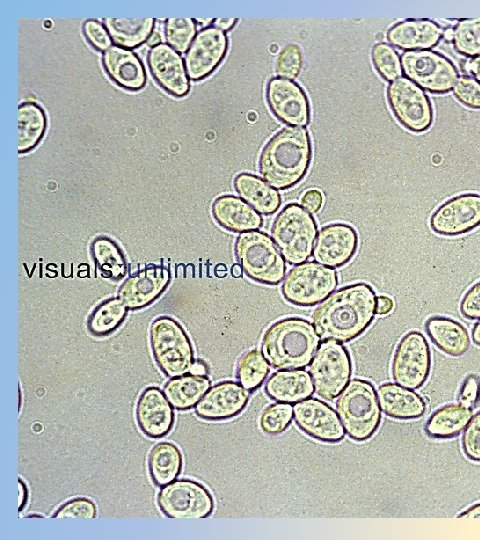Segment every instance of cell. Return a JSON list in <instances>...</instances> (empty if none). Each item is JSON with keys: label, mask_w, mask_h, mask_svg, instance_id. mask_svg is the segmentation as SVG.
Masks as SVG:
<instances>
[{"label": "cell", "mask_w": 480, "mask_h": 540, "mask_svg": "<svg viewBox=\"0 0 480 540\" xmlns=\"http://www.w3.org/2000/svg\"><path fill=\"white\" fill-rule=\"evenodd\" d=\"M376 297L372 287L362 282L333 292L312 314L320 339L346 343L358 337L374 319Z\"/></svg>", "instance_id": "6da1fadb"}, {"label": "cell", "mask_w": 480, "mask_h": 540, "mask_svg": "<svg viewBox=\"0 0 480 540\" xmlns=\"http://www.w3.org/2000/svg\"><path fill=\"white\" fill-rule=\"evenodd\" d=\"M312 160V145L305 127L286 126L263 147L258 169L262 178L277 190H287L306 175Z\"/></svg>", "instance_id": "7a4b0ae2"}, {"label": "cell", "mask_w": 480, "mask_h": 540, "mask_svg": "<svg viewBox=\"0 0 480 540\" xmlns=\"http://www.w3.org/2000/svg\"><path fill=\"white\" fill-rule=\"evenodd\" d=\"M319 345L320 337L313 324L299 317H288L269 326L261 348L273 368L298 370L311 363Z\"/></svg>", "instance_id": "3957f363"}, {"label": "cell", "mask_w": 480, "mask_h": 540, "mask_svg": "<svg viewBox=\"0 0 480 540\" xmlns=\"http://www.w3.org/2000/svg\"><path fill=\"white\" fill-rule=\"evenodd\" d=\"M336 413L347 435L356 441L372 437L381 421V408L373 385L362 379L349 381L336 400Z\"/></svg>", "instance_id": "277c9868"}, {"label": "cell", "mask_w": 480, "mask_h": 540, "mask_svg": "<svg viewBox=\"0 0 480 540\" xmlns=\"http://www.w3.org/2000/svg\"><path fill=\"white\" fill-rule=\"evenodd\" d=\"M234 253L245 275L264 285H278L285 277V259L272 238L259 230L240 233Z\"/></svg>", "instance_id": "5b68a950"}, {"label": "cell", "mask_w": 480, "mask_h": 540, "mask_svg": "<svg viewBox=\"0 0 480 540\" xmlns=\"http://www.w3.org/2000/svg\"><path fill=\"white\" fill-rule=\"evenodd\" d=\"M271 237L286 262L291 265L301 264L313 252L317 224L302 205L290 203L274 219Z\"/></svg>", "instance_id": "8992f818"}, {"label": "cell", "mask_w": 480, "mask_h": 540, "mask_svg": "<svg viewBox=\"0 0 480 540\" xmlns=\"http://www.w3.org/2000/svg\"><path fill=\"white\" fill-rule=\"evenodd\" d=\"M150 347L157 366L170 378L189 373L195 362L189 336L170 316H159L151 323Z\"/></svg>", "instance_id": "52a82bcc"}, {"label": "cell", "mask_w": 480, "mask_h": 540, "mask_svg": "<svg viewBox=\"0 0 480 540\" xmlns=\"http://www.w3.org/2000/svg\"><path fill=\"white\" fill-rule=\"evenodd\" d=\"M338 285L336 271L316 261H307L290 269L281 286L289 303L309 307L323 302Z\"/></svg>", "instance_id": "ba28073f"}, {"label": "cell", "mask_w": 480, "mask_h": 540, "mask_svg": "<svg viewBox=\"0 0 480 540\" xmlns=\"http://www.w3.org/2000/svg\"><path fill=\"white\" fill-rule=\"evenodd\" d=\"M351 373L349 353L336 341H323L309 365L315 392L326 400L336 398L344 390Z\"/></svg>", "instance_id": "9c48e42d"}, {"label": "cell", "mask_w": 480, "mask_h": 540, "mask_svg": "<svg viewBox=\"0 0 480 540\" xmlns=\"http://www.w3.org/2000/svg\"><path fill=\"white\" fill-rule=\"evenodd\" d=\"M400 60L405 77L430 93L449 92L459 78L451 60L432 50L405 51Z\"/></svg>", "instance_id": "30bf717a"}, {"label": "cell", "mask_w": 480, "mask_h": 540, "mask_svg": "<svg viewBox=\"0 0 480 540\" xmlns=\"http://www.w3.org/2000/svg\"><path fill=\"white\" fill-rule=\"evenodd\" d=\"M157 504L165 516L173 519H202L214 509L208 489L190 479H176L162 486L157 494Z\"/></svg>", "instance_id": "8fae6325"}, {"label": "cell", "mask_w": 480, "mask_h": 540, "mask_svg": "<svg viewBox=\"0 0 480 540\" xmlns=\"http://www.w3.org/2000/svg\"><path fill=\"white\" fill-rule=\"evenodd\" d=\"M388 104L398 122L420 133L433 122V108L425 91L406 77L391 81L386 89Z\"/></svg>", "instance_id": "7c38bea8"}, {"label": "cell", "mask_w": 480, "mask_h": 540, "mask_svg": "<svg viewBox=\"0 0 480 540\" xmlns=\"http://www.w3.org/2000/svg\"><path fill=\"white\" fill-rule=\"evenodd\" d=\"M431 370V351L424 335L418 331L405 334L398 343L392 360L393 380L406 388L418 389Z\"/></svg>", "instance_id": "4fadbf2b"}, {"label": "cell", "mask_w": 480, "mask_h": 540, "mask_svg": "<svg viewBox=\"0 0 480 540\" xmlns=\"http://www.w3.org/2000/svg\"><path fill=\"white\" fill-rule=\"evenodd\" d=\"M480 226V195L464 193L442 203L430 217V227L442 236H459Z\"/></svg>", "instance_id": "5bb4252c"}, {"label": "cell", "mask_w": 480, "mask_h": 540, "mask_svg": "<svg viewBox=\"0 0 480 540\" xmlns=\"http://www.w3.org/2000/svg\"><path fill=\"white\" fill-rule=\"evenodd\" d=\"M228 45L226 33L214 26L197 32L184 58L189 78L199 81L211 75L225 58Z\"/></svg>", "instance_id": "9a60e30c"}, {"label": "cell", "mask_w": 480, "mask_h": 540, "mask_svg": "<svg viewBox=\"0 0 480 540\" xmlns=\"http://www.w3.org/2000/svg\"><path fill=\"white\" fill-rule=\"evenodd\" d=\"M266 100L272 113L283 123L301 127L309 123L308 97L293 80L271 78L266 87Z\"/></svg>", "instance_id": "2e32d148"}, {"label": "cell", "mask_w": 480, "mask_h": 540, "mask_svg": "<svg viewBox=\"0 0 480 540\" xmlns=\"http://www.w3.org/2000/svg\"><path fill=\"white\" fill-rule=\"evenodd\" d=\"M171 281L170 269L150 264L124 280L117 297L129 310H139L152 304Z\"/></svg>", "instance_id": "e0dca14e"}, {"label": "cell", "mask_w": 480, "mask_h": 540, "mask_svg": "<svg viewBox=\"0 0 480 540\" xmlns=\"http://www.w3.org/2000/svg\"><path fill=\"white\" fill-rule=\"evenodd\" d=\"M293 418L298 427L314 439L335 443L344 438V428L333 410L316 398H306L293 406Z\"/></svg>", "instance_id": "ac0fdd59"}, {"label": "cell", "mask_w": 480, "mask_h": 540, "mask_svg": "<svg viewBox=\"0 0 480 540\" xmlns=\"http://www.w3.org/2000/svg\"><path fill=\"white\" fill-rule=\"evenodd\" d=\"M147 64L157 84L168 94L181 98L190 91V78L181 54L167 43L149 49Z\"/></svg>", "instance_id": "d6986e66"}, {"label": "cell", "mask_w": 480, "mask_h": 540, "mask_svg": "<svg viewBox=\"0 0 480 540\" xmlns=\"http://www.w3.org/2000/svg\"><path fill=\"white\" fill-rule=\"evenodd\" d=\"M136 422L149 438H162L173 428L174 408L163 390L157 386L146 387L140 394L135 408Z\"/></svg>", "instance_id": "ffe728a7"}, {"label": "cell", "mask_w": 480, "mask_h": 540, "mask_svg": "<svg viewBox=\"0 0 480 540\" xmlns=\"http://www.w3.org/2000/svg\"><path fill=\"white\" fill-rule=\"evenodd\" d=\"M357 248L358 235L355 229L345 223H333L319 231L313 258L328 267L339 268L352 259Z\"/></svg>", "instance_id": "44dd1931"}, {"label": "cell", "mask_w": 480, "mask_h": 540, "mask_svg": "<svg viewBox=\"0 0 480 540\" xmlns=\"http://www.w3.org/2000/svg\"><path fill=\"white\" fill-rule=\"evenodd\" d=\"M248 390L240 383L222 381L210 387L195 406L198 417L220 421L238 415L247 405Z\"/></svg>", "instance_id": "7402d4cb"}, {"label": "cell", "mask_w": 480, "mask_h": 540, "mask_svg": "<svg viewBox=\"0 0 480 540\" xmlns=\"http://www.w3.org/2000/svg\"><path fill=\"white\" fill-rule=\"evenodd\" d=\"M101 61L106 74L118 86L129 91H138L145 86L146 70L135 52L114 45L102 53Z\"/></svg>", "instance_id": "603a6c76"}, {"label": "cell", "mask_w": 480, "mask_h": 540, "mask_svg": "<svg viewBox=\"0 0 480 540\" xmlns=\"http://www.w3.org/2000/svg\"><path fill=\"white\" fill-rule=\"evenodd\" d=\"M442 36V28L430 19L397 22L386 34L390 44L406 51L429 50L439 43Z\"/></svg>", "instance_id": "cb8c5ba5"}, {"label": "cell", "mask_w": 480, "mask_h": 540, "mask_svg": "<svg viewBox=\"0 0 480 540\" xmlns=\"http://www.w3.org/2000/svg\"><path fill=\"white\" fill-rule=\"evenodd\" d=\"M214 220L222 228L243 233L259 229L263 225L261 215L242 198L234 195H221L211 206Z\"/></svg>", "instance_id": "d4e9b609"}, {"label": "cell", "mask_w": 480, "mask_h": 540, "mask_svg": "<svg viewBox=\"0 0 480 540\" xmlns=\"http://www.w3.org/2000/svg\"><path fill=\"white\" fill-rule=\"evenodd\" d=\"M377 397L381 410L389 417L408 420L421 417L425 402L412 389L397 383H385L378 387Z\"/></svg>", "instance_id": "484cf974"}, {"label": "cell", "mask_w": 480, "mask_h": 540, "mask_svg": "<svg viewBox=\"0 0 480 540\" xmlns=\"http://www.w3.org/2000/svg\"><path fill=\"white\" fill-rule=\"evenodd\" d=\"M270 398L281 403H297L314 392L311 376L304 370H280L273 373L265 384Z\"/></svg>", "instance_id": "4316f807"}, {"label": "cell", "mask_w": 480, "mask_h": 540, "mask_svg": "<svg viewBox=\"0 0 480 540\" xmlns=\"http://www.w3.org/2000/svg\"><path fill=\"white\" fill-rule=\"evenodd\" d=\"M430 340L444 353L458 357L470 347L467 329L458 321L444 316H434L425 323Z\"/></svg>", "instance_id": "83f0119b"}, {"label": "cell", "mask_w": 480, "mask_h": 540, "mask_svg": "<svg viewBox=\"0 0 480 540\" xmlns=\"http://www.w3.org/2000/svg\"><path fill=\"white\" fill-rule=\"evenodd\" d=\"M234 188L260 214H274L281 205L278 190L257 175L246 172L238 174L234 179Z\"/></svg>", "instance_id": "f1b7e54d"}, {"label": "cell", "mask_w": 480, "mask_h": 540, "mask_svg": "<svg viewBox=\"0 0 480 540\" xmlns=\"http://www.w3.org/2000/svg\"><path fill=\"white\" fill-rule=\"evenodd\" d=\"M155 18H114L103 19L112 41L125 49H134L146 43L154 32Z\"/></svg>", "instance_id": "f546056e"}, {"label": "cell", "mask_w": 480, "mask_h": 540, "mask_svg": "<svg viewBox=\"0 0 480 540\" xmlns=\"http://www.w3.org/2000/svg\"><path fill=\"white\" fill-rule=\"evenodd\" d=\"M211 386V381L204 375L186 373L170 378L163 387L167 399L177 410L195 407Z\"/></svg>", "instance_id": "4dcf8cb0"}, {"label": "cell", "mask_w": 480, "mask_h": 540, "mask_svg": "<svg viewBox=\"0 0 480 540\" xmlns=\"http://www.w3.org/2000/svg\"><path fill=\"white\" fill-rule=\"evenodd\" d=\"M183 457L172 442L155 444L148 455V471L152 482L159 487L176 480L182 470Z\"/></svg>", "instance_id": "1f68e13d"}, {"label": "cell", "mask_w": 480, "mask_h": 540, "mask_svg": "<svg viewBox=\"0 0 480 540\" xmlns=\"http://www.w3.org/2000/svg\"><path fill=\"white\" fill-rule=\"evenodd\" d=\"M18 153H28L43 139L47 116L35 101H24L18 106Z\"/></svg>", "instance_id": "d6a6232c"}, {"label": "cell", "mask_w": 480, "mask_h": 540, "mask_svg": "<svg viewBox=\"0 0 480 540\" xmlns=\"http://www.w3.org/2000/svg\"><path fill=\"white\" fill-rule=\"evenodd\" d=\"M472 414L471 407L461 403L445 405L428 418L425 432L428 436L438 439L455 437L466 428Z\"/></svg>", "instance_id": "836d02e7"}, {"label": "cell", "mask_w": 480, "mask_h": 540, "mask_svg": "<svg viewBox=\"0 0 480 540\" xmlns=\"http://www.w3.org/2000/svg\"><path fill=\"white\" fill-rule=\"evenodd\" d=\"M95 266L102 277L118 281L128 273L127 259L119 245L107 236L96 237L90 247Z\"/></svg>", "instance_id": "e575fe53"}, {"label": "cell", "mask_w": 480, "mask_h": 540, "mask_svg": "<svg viewBox=\"0 0 480 540\" xmlns=\"http://www.w3.org/2000/svg\"><path fill=\"white\" fill-rule=\"evenodd\" d=\"M128 308L118 297L98 304L87 319V329L93 336L103 337L114 332L125 320Z\"/></svg>", "instance_id": "d590c367"}, {"label": "cell", "mask_w": 480, "mask_h": 540, "mask_svg": "<svg viewBox=\"0 0 480 540\" xmlns=\"http://www.w3.org/2000/svg\"><path fill=\"white\" fill-rule=\"evenodd\" d=\"M270 369L263 352L250 349L239 359L236 369L237 378L247 390L258 388L268 376Z\"/></svg>", "instance_id": "8d00e7d4"}, {"label": "cell", "mask_w": 480, "mask_h": 540, "mask_svg": "<svg viewBox=\"0 0 480 540\" xmlns=\"http://www.w3.org/2000/svg\"><path fill=\"white\" fill-rule=\"evenodd\" d=\"M455 50L467 57L480 56V18L460 20L453 28Z\"/></svg>", "instance_id": "74e56055"}, {"label": "cell", "mask_w": 480, "mask_h": 540, "mask_svg": "<svg viewBox=\"0 0 480 540\" xmlns=\"http://www.w3.org/2000/svg\"><path fill=\"white\" fill-rule=\"evenodd\" d=\"M197 34V22L194 18H168L164 22V37L179 53L187 52Z\"/></svg>", "instance_id": "f35d334b"}, {"label": "cell", "mask_w": 480, "mask_h": 540, "mask_svg": "<svg viewBox=\"0 0 480 540\" xmlns=\"http://www.w3.org/2000/svg\"><path fill=\"white\" fill-rule=\"evenodd\" d=\"M371 60L377 73L386 81L401 77V60L397 51L389 44L380 42L371 50Z\"/></svg>", "instance_id": "ab89813d"}, {"label": "cell", "mask_w": 480, "mask_h": 540, "mask_svg": "<svg viewBox=\"0 0 480 540\" xmlns=\"http://www.w3.org/2000/svg\"><path fill=\"white\" fill-rule=\"evenodd\" d=\"M293 409L288 403H275L268 406L260 415L259 424L269 435L282 433L290 425Z\"/></svg>", "instance_id": "60d3db41"}, {"label": "cell", "mask_w": 480, "mask_h": 540, "mask_svg": "<svg viewBox=\"0 0 480 540\" xmlns=\"http://www.w3.org/2000/svg\"><path fill=\"white\" fill-rule=\"evenodd\" d=\"M303 54L297 44L284 46L277 55L275 71L280 78L293 80L302 69Z\"/></svg>", "instance_id": "b9f144b4"}, {"label": "cell", "mask_w": 480, "mask_h": 540, "mask_svg": "<svg viewBox=\"0 0 480 540\" xmlns=\"http://www.w3.org/2000/svg\"><path fill=\"white\" fill-rule=\"evenodd\" d=\"M97 515L95 503L86 497H76L62 504L52 515L53 518L91 519Z\"/></svg>", "instance_id": "7bdbcfd3"}, {"label": "cell", "mask_w": 480, "mask_h": 540, "mask_svg": "<svg viewBox=\"0 0 480 540\" xmlns=\"http://www.w3.org/2000/svg\"><path fill=\"white\" fill-rule=\"evenodd\" d=\"M82 32L90 46L100 52H105L112 45V39L103 22L97 19H86L82 25Z\"/></svg>", "instance_id": "ee69618b"}, {"label": "cell", "mask_w": 480, "mask_h": 540, "mask_svg": "<svg viewBox=\"0 0 480 540\" xmlns=\"http://www.w3.org/2000/svg\"><path fill=\"white\" fill-rule=\"evenodd\" d=\"M454 96L463 105L480 109V83L469 76L458 78L453 89Z\"/></svg>", "instance_id": "f6af8a7d"}, {"label": "cell", "mask_w": 480, "mask_h": 540, "mask_svg": "<svg viewBox=\"0 0 480 540\" xmlns=\"http://www.w3.org/2000/svg\"><path fill=\"white\" fill-rule=\"evenodd\" d=\"M464 454L473 461L480 462V411L472 416L462 435Z\"/></svg>", "instance_id": "bcb514c9"}, {"label": "cell", "mask_w": 480, "mask_h": 540, "mask_svg": "<svg viewBox=\"0 0 480 540\" xmlns=\"http://www.w3.org/2000/svg\"><path fill=\"white\" fill-rule=\"evenodd\" d=\"M460 312L467 319H480V281L471 286L463 295Z\"/></svg>", "instance_id": "7dc6e473"}, {"label": "cell", "mask_w": 480, "mask_h": 540, "mask_svg": "<svg viewBox=\"0 0 480 540\" xmlns=\"http://www.w3.org/2000/svg\"><path fill=\"white\" fill-rule=\"evenodd\" d=\"M480 397V380L476 375H469L463 382L459 401L465 406L474 405Z\"/></svg>", "instance_id": "c3c4849f"}, {"label": "cell", "mask_w": 480, "mask_h": 540, "mask_svg": "<svg viewBox=\"0 0 480 540\" xmlns=\"http://www.w3.org/2000/svg\"><path fill=\"white\" fill-rule=\"evenodd\" d=\"M323 204V194L320 190H307L302 198L301 205L309 212L316 213L320 210Z\"/></svg>", "instance_id": "681fc988"}, {"label": "cell", "mask_w": 480, "mask_h": 540, "mask_svg": "<svg viewBox=\"0 0 480 540\" xmlns=\"http://www.w3.org/2000/svg\"><path fill=\"white\" fill-rule=\"evenodd\" d=\"M394 307L393 300L385 295L376 297V314L386 315L392 311Z\"/></svg>", "instance_id": "f907efd6"}, {"label": "cell", "mask_w": 480, "mask_h": 540, "mask_svg": "<svg viewBox=\"0 0 480 540\" xmlns=\"http://www.w3.org/2000/svg\"><path fill=\"white\" fill-rule=\"evenodd\" d=\"M18 493V511L21 512L26 506L29 496L28 488L21 478L18 479Z\"/></svg>", "instance_id": "816d5d0a"}, {"label": "cell", "mask_w": 480, "mask_h": 540, "mask_svg": "<svg viewBox=\"0 0 480 540\" xmlns=\"http://www.w3.org/2000/svg\"><path fill=\"white\" fill-rule=\"evenodd\" d=\"M465 70L480 83V56L468 60L465 64Z\"/></svg>", "instance_id": "f5cc1de1"}, {"label": "cell", "mask_w": 480, "mask_h": 540, "mask_svg": "<svg viewBox=\"0 0 480 540\" xmlns=\"http://www.w3.org/2000/svg\"><path fill=\"white\" fill-rule=\"evenodd\" d=\"M237 18H217L214 19V27L226 32L230 31L237 23Z\"/></svg>", "instance_id": "db71d44e"}, {"label": "cell", "mask_w": 480, "mask_h": 540, "mask_svg": "<svg viewBox=\"0 0 480 540\" xmlns=\"http://www.w3.org/2000/svg\"><path fill=\"white\" fill-rule=\"evenodd\" d=\"M458 517L466 518V519H480V503L468 508L466 511L462 512Z\"/></svg>", "instance_id": "11a10c76"}, {"label": "cell", "mask_w": 480, "mask_h": 540, "mask_svg": "<svg viewBox=\"0 0 480 540\" xmlns=\"http://www.w3.org/2000/svg\"><path fill=\"white\" fill-rule=\"evenodd\" d=\"M207 372H208L207 366L201 360H196L190 370V373L195 374V375L206 376Z\"/></svg>", "instance_id": "9f6ffc18"}, {"label": "cell", "mask_w": 480, "mask_h": 540, "mask_svg": "<svg viewBox=\"0 0 480 540\" xmlns=\"http://www.w3.org/2000/svg\"><path fill=\"white\" fill-rule=\"evenodd\" d=\"M161 39H162V38H161V34H160L159 32H157V31H154V32L152 33V35L149 37V39H148V41L146 42V44H147L148 46H150V47H153V46H156V45L162 43V42H161Z\"/></svg>", "instance_id": "6f0895ef"}, {"label": "cell", "mask_w": 480, "mask_h": 540, "mask_svg": "<svg viewBox=\"0 0 480 540\" xmlns=\"http://www.w3.org/2000/svg\"><path fill=\"white\" fill-rule=\"evenodd\" d=\"M472 341L476 345H480V320L477 323H475L472 329Z\"/></svg>", "instance_id": "680465c9"}, {"label": "cell", "mask_w": 480, "mask_h": 540, "mask_svg": "<svg viewBox=\"0 0 480 540\" xmlns=\"http://www.w3.org/2000/svg\"><path fill=\"white\" fill-rule=\"evenodd\" d=\"M231 275L234 277V278H239L242 276L243 274V269L241 267V265L239 263H234L231 267Z\"/></svg>", "instance_id": "91938a15"}, {"label": "cell", "mask_w": 480, "mask_h": 540, "mask_svg": "<svg viewBox=\"0 0 480 540\" xmlns=\"http://www.w3.org/2000/svg\"><path fill=\"white\" fill-rule=\"evenodd\" d=\"M444 37L447 39V40H451L452 41V38H453V29H446L445 32L443 33Z\"/></svg>", "instance_id": "94428289"}, {"label": "cell", "mask_w": 480, "mask_h": 540, "mask_svg": "<svg viewBox=\"0 0 480 540\" xmlns=\"http://www.w3.org/2000/svg\"><path fill=\"white\" fill-rule=\"evenodd\" d=\"M219 271H220V272L222 271V272L226 273V271H227L226 266H225L224 264H218V265L215 267V273H217V272H219Z\"/></svg>", "instance_id": "6125c7cd"}, {"label": "cell", "mask_w": 480, "mask_h": 540, "mask_svg": "<svg viewBox=\"0 0 480 540\" xmlns=\"http://www.w3.org/2000/svg\"><path fill=\"white\" fill-rule=\"evenodd\" d=\"M21 400H22V397H21V389H20V385H19V410L21 408Z\"/></svg>", "instance_id": "be15d7a7"}]
</instances>
